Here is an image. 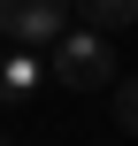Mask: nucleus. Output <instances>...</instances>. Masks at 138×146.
<instances>
[{"instance_id": "1", "label": "nucleus", "mask_w": 138, "mask_h": 146, "mask_svg": "<svg viewBox=\"0 0 138 146\" xmlns=\"http://www.w3.org/2000/svg\"><path fill=\"white\" fill-rule=\"evenodd\" d=\"M46 77L69 85V92H100V85H115V46L100 31H61L46 46Z\"/></svg>"}, {"instance_id": "2", "label": "nucleus", "mask_w": 138, "mask_h": 146, "mask_svg": "<svg viewBox=\"0 0 138 146\" xmlns=\"http://www.w3.org/2000/svg\"><path fill=\"white\" fill-rule=\"evenodd\" d=\"M69 31V0H0V38L15 46H54Z\"/></svg>"}, {"instance_id": "3", "label": "nucleus", "mask_w": 138, "mask_h": 146, "mask_svg": "<svg viewBox=\"0 0 138 146\" xmlns=\"http://www.w3.org/2000/svg\"><path fill=\"white\" fill-rule=\"evenodd\" d=\"M69 15H85V31H123V23H138V0H69Z\"/></svg>"}, {"instance_id": "4", "label": "nucleus", "mask_w": 138, "mask_h": 146, "mask_svg": "<svg viewBox=\"0 0 138 146\" xmlns=\"http://www.w3.org/2000/svg\"><path fill=\"white\" fill-rule=\"evenodd\" d=\"M108 92H115V131H123V139H138V77H115Z\"/></svg>"}, {"instance_id": "5", "label": "nucleus", "mask_w": 138, "mask_h": 146, "mask_svg": "<svg viewBox=\"0 0 138 146\" xmlns=\"http://www.w3.org/2000/svg\"><path fill=\"white\" fill-rule=\"evenodd\" d=\"M23 85H31V62H15V54H8V62H0V108H15V100H23Z\"/></svg>"}, {"instance_id": "6", "label": "nucleus", "mask_w": 138, "mask_h": 146, "mask_svg": "<svg viewBox=\"0 0 138 146\" xmlns=\"http://www.w3.org/2000/svg\"><path fill=\"white\" fill-rule=\"evenodd\" d=\"M0 146H8V139H0Z\"/></svg>"}]
</instances>
